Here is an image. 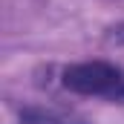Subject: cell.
<instances>
[{
	"mask_svg": "<svg viewBox=\"0 0 124 124\" xmlns=\"http://www.w3.org/2000/svg\"><path fill=\"white\" fill-rule=\"evenodd\" d=\"M61 84L69 93L124 101V66L110 61H81L69 63L61 72Z\"/></svg>",
	"mask_w": 124,
	"mask_h": 124,
	"instance_id": "6da1fadb",
	"label": "cell"
},
{
	"mask_svg": "<svg viewBox=\"0 0 124 124\" xmlns=\"http://www.w3.org/2000/svg\"><path fill=\"white\" fill-rule=\"evenodd\" d=\"M23 121L26 124H81L78 118H72V116H66V113L43 110V107H26V110H23Z\"/></svg>",
	"mask_w": 124,
	"mask_h": 124,
	"instance_id": "7a4b0ae2",
	"label": "cell"
}]
</instances>
